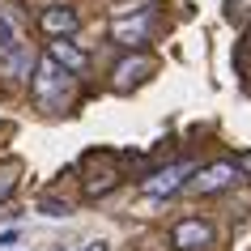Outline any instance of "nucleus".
<instances>
[{"instance_id":"3","label":"nucleus","mask_w":251,"mask_h":251,"mask_svg":"<svg viewBox=\"0 0 251 251\" xmlns=\"http://www.w3.org/2000/svg\"><path fill=\"white\" fill-rule=\"evenodd\" d=\"M200 166H192V162H171V166H162V171H153L141 183V192L145 196H153V200H166V196H175L179 187H187L192 183V175H196Z\"/></svg>"},{"instance_id":"9","label":"nucleus","mask_w":251,"mask_h":251,"mask_svg":"<svg viewBox=\"0 0 251 251\" xmlns=\"http://www.w3.org/2000/svg\"><path fill=\"white\" fill-rule=\"evenodd\" d=\"M13 51H22V30H17L13 13L0 4V55H13Z\"/></svg>"},{"instance_id":"12","label":"nucleus","mask_w":251,"mask_h":251,"mask_svg":"<svg viewBox=\"0 0 251 251\" xmlns=\"http://www.w3.org/2000/svg\"><path fill=\"white\" fill-rule=\"evenodd\" d=\"M17 238H22V230H17V226H13V230H0V247L9 251V247L17 243Z\"/></svg>"},{"instance_id":"7","label":"nucleus","mask_w":251,"mask_h":251,"mask_svg":"<svg viewBox=\"0 0 251 251\" xmlns=\"http://www.w3.org/2000/svg\"><path fill=\"white\" fill-rule=\"evenodd\" d=\"M47 55H51L60 68H68L73 77H77V73H85V51H81V47H73V39H51V43H47Z\"/></svg>"},{"instance_id":"4","label":"nucleus","mask_w":251,"mask_h":251,"mask_svg":"<svg viewBox=\"0 0 251 251\" xmlns=\"http://www.w3.org/2000/svg\"><path fill=\"white\" fill-rule=\"evenodd\" d=\"M234 183H238V166L234 162H213V166H200L187 187H192L196 196H213V192H230Z\"/></svg>"},{"instance_id":"2","label":"nucleus","mask_w":251,"mask_h":251,"mask_svg":"<svg viewBox=\"0 0 251 251\" xmlns=\"http://www.w3.org/2000/svg\"><path fill=\"white\" fill-rule=\"evenodd\" d=\"M153 34H158V13H153V9H128V13H119L115 22H111V43L128 47V51L145 47Z\"/></svg>"},{"instance_id":"8","label":"nucleus","mask_w":251,"mask_h":251,"mask_svg":"<svg viewBox=\"0 0 251 251\" xmlns=\"http://www.w3.org/2000/svg\"><path fill=\"white\" fill-rule=\"evenodd\" d=\"M149 73H153V60L136 55V60H128V64H119V68H115V85H119V90H136V85H141Z\"/></svg>"},{"instance_id":"14","label":"nucleus","mask_w":251,"mask_h":251,"mask_svg":"<svg viewBox=\"0 0 251 251\" xmlns=\"http://www.w3.org/2000/svg\"><path fill=\"white\" fill-rule=\"evenodd\" d=\"M238 166H243V171H247V175H251V153H247V158H243V162H238Z\"/></svg>"},{"instance_id":"10","label":"nucleus","mask_w":251,"mask_h":251,"mask_svg":"<svg viewBox=\"0 0 251 251\" xmlns=\"http://www.w3.org/2000/svg\"><path fill=\"white\" fill-rule=\"evenodd\" d=\"M39 213H47V217H68L73 209H68L64 200H55V196H43L39 200Z\"/></svg>"},{"instance_id":"13","label":"nucleus","mask_w":251,"mask_h":251,"mask_svg":"<svg viewBox=\"0 0 251 251\" xmlns=\"http://www.w3.org/2000/svg\"><path fill=\"white\" fill-rule=\"evenodd\" d=\"M81 251H111V243H106V238H94V243H85Z\"/></svg>"},{"instance_id":"5","label":"nucleus","mask_w":251,"mask_h":251,"mask_svg":"<svg viewBox=\"0 0 251 251\" xmlns=\"http://www.w3.org/2000/svg\"><path fill=\"white\" fill-rule=\"evenodd\" d=\"M171 238H175L179 251H209L213 247V226L200 222V217H183V222L171 230Z\"/></svg>"},{"instance_id":"1","label":"nucleus","mask_w":251,"mask_h":251,"mask_svg":"<svg viewBox=\"0 0 251 251\" xmlns=\"http://www.w3.org/2000/svg\"><path fill=\"white\" fill-rule=\"evenodd\" d=\"M30 90H34V102H39V111H60V106L68 102V94H73V73H68V68H60L51 55H47V60L34 68Z\"/></svg>"},{"instance_id":"11","label":"nucleus","mask_w":251,"mask_h":251,"mask_svg":"<svg viewBox=\"0 0 251 251\" xmlns=\"http://www.w3.org/2000/svg\"><path fill=\"white\" fill-rule=\"evenodd\" d=\"M17 187V166H0V200H9Z\"/></svg>"},{"instance_id":"6","label":"nucleus","mask_w":251,"mask_h":251,"mask_svg":"<svg viewBox=\"0 0 251 251\" xmlns=\"http://www.w3.org/2000/svg\"><path fill=\"white\" fill-rule=\"evenodd\" d=\"M39 26H43V34H51V39H73L81 30V17H77V9L55 4V9H47V13L39 17Z\"/></svg>"}]
</instances>
